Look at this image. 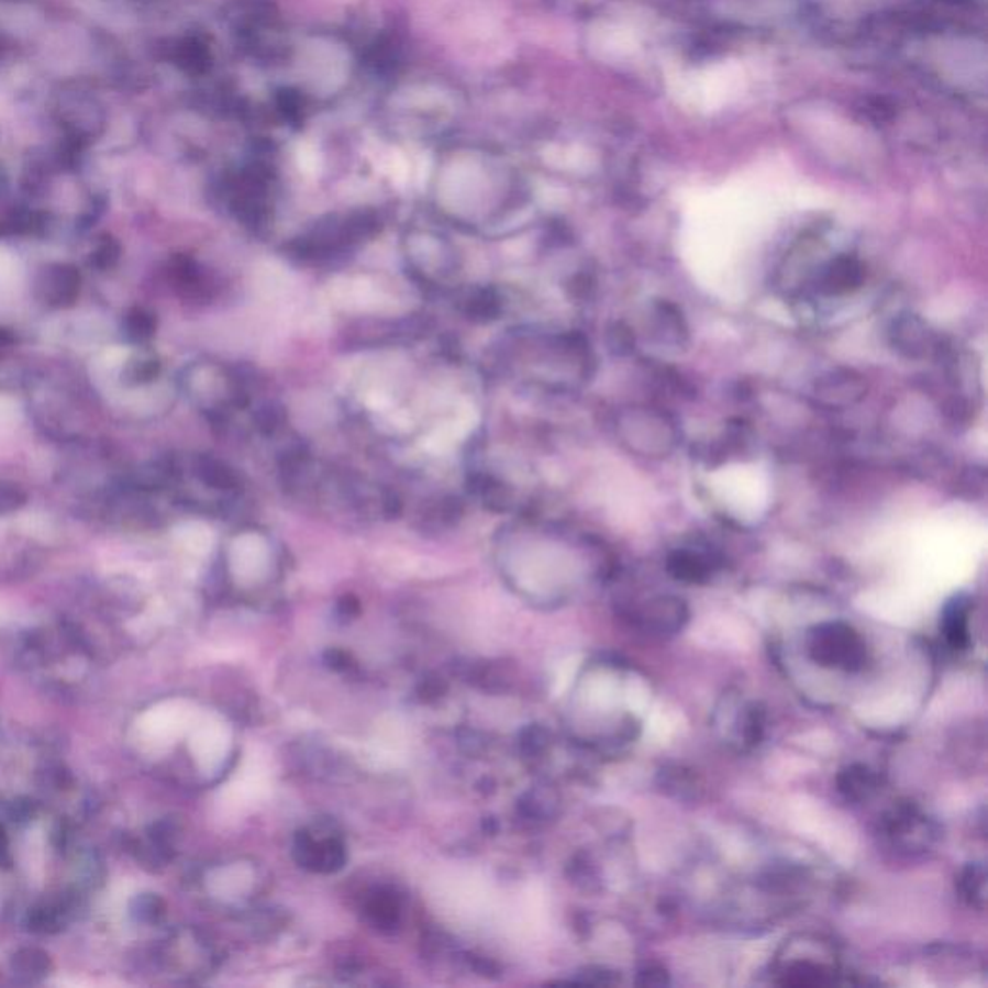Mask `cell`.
<instances>
[{"label":"cell","instance_id":"1","mask_svg":"<svg viewBox=\"0 0 988 988\" xmlns=\"http://www.w3.org/2000/svg\"><path fill=\"white\" fill-rule=\"evenodd\" d=\"M807 655L822 668L859 673L867 663V643L854 625L822 622L807 632Z\"/></svg>","mask_w":988,"mask_h":988},{"label":"cell","instance_id":"2","mask_svg":"<svg viewBox=\"0 0 988 988\" xmlns=\"http://www.w3.org/2000/svg\"><path fill=\"white\" fill-rule=\"evenodd\" d=\"M885 846L900 857H918L933 850L941 839L939 824L915 806L893 807L878 829Z\"/></svg>","mask_w":988,"mask_h":988},{"label":"cell","instance_id":"3","mask_svg":"<svg viewBox=\"0 0 988 988\" xmlns=\"http://www.w3.org/2000/svg\"><path fill=\"white\" fill-rule=\"evenodd\" d=\"M618 431L625 446L647 458H663L678 444V428L655 408H630L620 415Z\"/></svg>","mask_w":988,"mask_h":988},{"label":"cell","instance_id":"4","mask_svg":"<svg viewBox=\"0 0 988 988\" xmlns=\"http://www.w3.org/2000/svg\"><path fill=\"white\" fill-rule=\"evenodd\" d=\"M293 859L301 869L315 875H334L348 863V850L342 832L333 822L303 826L293 839Z\"/></svg>","mask_w":988,"mask_h":988},{"label":"cell","instance_id":"5","mask_svg":"<svg viewBox=\"0 0 988 988\" xmlns=\"http://www.w3.org/2000/svg\"><path fill=\"white\" fill-rule=\"evenodd\" d=\"M633 620L641 632L658 640H668L684 632L689 622V609L678 597L660 595L635 610Z\"/></svg>","mask_w":988,"mask_h":988},{"label":"cell","instance_id":"6","mask_svg":"<svg viewBox=\"0 0 988 988\" xmlns=\"http://www.w3.org/2000/svg\"><path fill=\"white\" fill-rule=\"evenodd\" d=\"M867 392V382L863 379V375L847 369V367H839L832 371L824 373L821 379L814 382V398L817 402L831 408V410H846L850 406L859 402Z\"/></svg>","mask_w":988,"mask_h":988},{"label":"cell","instance_id":"7","mask_svg":"<svg viewBox=\"0 0 988 988\" xmlns=\"http://www.w3.org/2000/svg\"><path fill=\"white\" fill-rule=\"evenodd\" d=\"M408 257H410L411 267L418 270L423 280H428V282L443 280L458 267L456 249L441 242L439 237L428 236V234L413 237V242L408 247Z\"/></svg>","mask_w":988,"mask_h":988},{"label":"cell","instance_id":"8","mask_svg":"<svg viewBox=\"0 0 988 988\" xmlns=\"http://www.w3.org/2000/svg\"><path fill=\"white\" fill-rule=\"evenodd\" d=\"M890 341L901 356L911 357V359H921V357L929 356L933 349L939 348L931 326L921 317L913 315V313L896 317L892 331H890Z\"/></svg>","mask_w":988,"mask_h":988},{"label":"cell","instance_id":"9","mask_svg":"<svg viewBox=\"0 0 988 988\" xmlns=\"http://www.w3.org/2000/svg\"><path fill=\"white\" fill-rule=\"evenodd\" d=\"M403 901L390 886H377L364 898V919L375 931L395 933L402 925Z\"/></svg>","mask_w":988,"mask_h":988},{"label":"cell","instance_id":"10","mask_svg":"<svg viewBox=\"0 0 988 988\" xmlns=\"http://www.w3.org/2000/svg\"><path fill=\"white\" fill-rule=\"evenodd\" d=\"M972 610L969 595H954L942 610L941 632L952 651H967L972 645Z\"/></svg>","mask_w":988,"mask_h":988},{"label":"cell","instance_id":"11","mask_svg":"<svg viewBox=\"0 0 988 988\" xmlns=\"http://www.w3.org/2000/svg\"><path fill=\"white\" fill-rule=\"evenodd\" d=\"M865 267L854 255H839L822 269L819 286L826 296H844L862 288Z\"/></svg>","mask_w":988,"mask_h":988},{"label":"cell","instance_id":"12","mask_svg":"<svg viewBox=\"0 0 988 988\" xmlns=\"http://www.w3.org/2000/svg\"><path fill=\"white\" fill-rule=\"evenodd\" d=\"M666 569L676 581L699 586V584H707L712 578L714 560L709 554L691 551V548H678L668 556Z\"/></svg>","mask_w":988,"mask_h":988},{"label":"cell","instance_id":"13","mask_svg":"<svg viewBox=\"0 0 988 988\" xmlns=\"http://www.w3.org/2000/svg\"><path fill=\"white\" fill-rule=\"evenodd\" d=\"M560 811V796L548 784H541L531 788L530 791L523 793L520 803H518V814L522 821L533 826L546 824L548 821L556 819V814Z\"/></svg>","mask_w":988,"mask_h":988},{"label":"cell","instance_id":"14","mask_svg":"<svg viewBox=\"0 0 988 988\" xmlns=\"http://www.w3.org/2000/svg\"><path fill=\"white\" fill-rule=\"evenodd\" d=\"M878 786H880V780H878L877 773L863 763L847 765L836 776V788H839L840 796L852 803H863L873 798L877 793Z\"/></svg>","mask_w":988,"mask_h":988},{"label":"cell","instance_id":"15","mask_svg":"<svg viewBox=\"0 0 988 988\" xmlns=\"http://www.w3.org/2000/svg\"><path fill=\"white\" fill-rule=\"evenodd\" d=\"M767 732V711L761 703H747L740 709L735 720L737 742L745 750H753L763 742Z\"/></svg>","mask_w":988,"mask_h":988},{"label":"cell","instance_id":"16","mask_svg":"<svg viewBox=\"0 0 988 988\" xmlns=\"http://www.w3.org/2000/svg\"><path fill=\"white\" fill-rule=\"evenodd\" d=\"M660 788L673 796V798L681 799V801H691L699 798V791L703 790V786L699 782V778L693 775V770L681 767V765H668L660 770Z\"/></svg>","mask_w":988,"mask_h":988},{"label":"cell","instance_id":"17","mask_svg":"<svg viewBox=\"0 0 988 988\" xmlns=\"http://www.w3.org/2000/svg\"><path fill=\"white\" fill-rule=\"evenodd\" d=\"M956 890L959 898L975 910H985L987 901V870L980 863H969L957 877Z\"/></svg>","mask_w":988,"mask_h":988},{"label":"cell","instance_id":"18","mask_svg":"<svg viewBox=\"0 0 988 988\" xmlns=\"http://www.w3.org/2000/svg\"><path fill=\"white\" fill-rule=\"evenodd\" d=\"M70 906L63 901H53V903H41L37 908H33L27 915V926L33 933H58L66 923V918L70 913Z\"/></svg>","mask_w":988,"mask_h":988},{"label":"cell","instance_id":"19","mask_svg":"<svg viewBox=\"0 0 988 988\" xmlns=\"http://www.w3.org/2000/svg\"><path fill=\"white\" fill-rule=\"evenodd\" d=\"M12 969H14L18 977L33 983V980L43 979L47 975L48 969H51V962H48V956L45 952L25 948L20 950L16 956L12 957Z\"/></svg>","mask_w":988,"mask_h":988},{"label":"cell","instance_id":"20","mask_svg":"<svg viewBox=\"0 0 988 988\" xmlns=\"http://www.w3.org/2000/svg\"><path fill=\"white\" fill-rule=\"evenodd\" d=\"M569 878L574 885H578L586 892H597L601 888V875L593 859L586 854H579L571 859L568 869Z\"/></svg>","mask_w":988,"mask_h":988},{"label":"cell","instance_id":"21","mask_svg":"<svg viewBox=\"0 0 988 988\" xmlns=\"http://www.w3.org/2000/svg\"><path fill=\"white\" fill-rule=\"evenodd\" d=\"M165 910H167V906L158 898L157 893H142L130 906L132 918L137 923H145V925L158 923L160 919L165 918Z\"/></svg>","mask_w":988,"mask_h":988},{"label":"cell","instance_id":"22","mask_svg":"<svg viewBox=\"0 0 988 988\" xmlns=\"http://www.w3.org/2000/svg\"><path fill=\"white\" fill-rule=\"evenodd\" d=\"M78 282L79 278L76 277L74 270L56 269L55 275L47 278L48 286H45V290L51 300L63 303V301H70L76 296Z\"/></svg>","mask_w":988,"mask_h":988},{"label":"cell","instance_id":"23","mask_svg":"<svg viewBox=\"0 0 988 988\" xmlns=\"http://www.w3.org/2000/svg\"><path fill=\"white\" fill-rule=\"evenodd\" d=\"M637 983L641 985H668V973L658 964H645L637 972Z\"/></svg>","mask_w":988,"mask_h":988},{"label":"cell","instance_id":"24","mask_svg":"<svg viewBox=\"0 0 988 988\" xmlns=\"http://www.w3.org/2000/svg\"><path fill=\"white\" fill-rule=\"evenodd\" d=\"M10 863H12V855H10L9 836L0 822V867H10Z\"/></svg>","mask_w":988,"mask_h":988},{"label":"cell","instance_id":"25","mask_svg":"<svg viewBox=\"0 0 988 988\" xmlns=\"http://www.w3.org/2000/svg\"><path fill=\"white\" fill-rule=\"evenodd\" d=\"M10 814L14 817V821H25V819H30L33 814L32 803L30 801H14L12 803V811Z\"/></svg>","mask_w":988,"mask_h":988},{"label":"cell","instance_id":"26","mask_svg":"<svg viewBox=\"0 0 988 988\" xmlns=\"http://www.w3.org/2000/svg\"><path fill=\"white\" fill-rule=\"evenodd\" d=\"M300 163L306 168H313L317 165V151L311 145H301Z\"/></svg>","mask_w":988,"mask_h":988}]
</instances>
